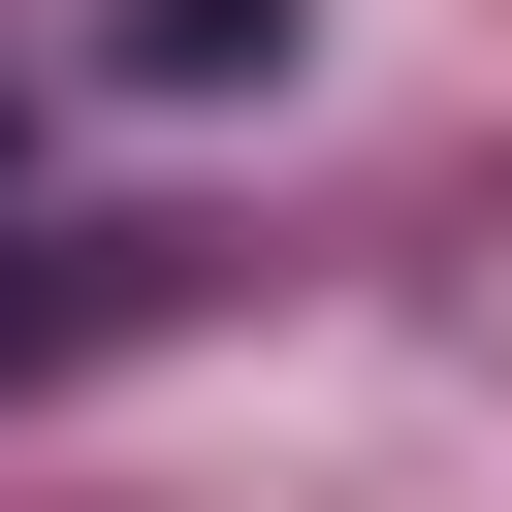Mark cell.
<instances>
[{
	"label": "cell",
	"instance_id": "cell-1",
	"mask_svg": "<svg viewBox=\"0 0 512 512\" xmlns=\"http://www.w3.org/2000/svg\"><path fill=\"white\" fill-rule=\"evenodd\" d=\"M64 64H96V96H288V0H96Z\"/></svg>",
	"mask_w": 512,
	"mask_h": 512
},
{
	"label": "cell",
	"instance_id": "cell-2",
	"mask_svg": "<svg viewBox=\"0 0 512 512\" xmlns=\"http://www.w3.org/2000/svg\"><path fill=\"white\" fill-rule=\"evenodd\" d=\"M0 160H32V64H0Z\"/></svg>",
	"mask_w": 512,
	"mask_h": 512
},
{
	"label": "cell",
	"instance_id": "cell-3",
	"mask_svg": "<svg viewBox=\"0 0 512 512\" xmlns=\"http://www.w3.org/2000/svg\"><path fill=\"white\" fill-rule=\"evenodd\" d=\"M0 352H32V288H0Z\"/></svg>",
	"mask_w": 512,
	"mask_h": 512
}]
</instances>
